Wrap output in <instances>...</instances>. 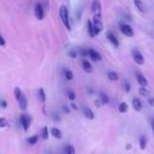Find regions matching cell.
Instances as JSON below:
<instances>
[{
  "mask_svg": "<svg viewBox=\"0 0 154 154\" xmlns=\"http://www.w3.org/2000/svg\"><path fill=\"white\" fill-rule=\"evenodd\" d=\"M135 76H136V81H137V83L140 84V87H147L148 86V81H147V78L145 77V75H143V74L136 71Z\"/></svg>",
  "mask_w": 154,
  "mask_h": 154,
  "instance_id": "7",
  "label": "cell"
},
{
  "mask_svg": "<svg viewBox=\"0 0 154 154\" xmlns=\"http://www.w3.org/2000/svg\"><path fill=\"white\" fill-rule=\"evenodd\" d=\"M131 56H132V59H134V61L137 65H143V64H145V58H143V54L140 52L137 48H134L131 51Z\"/></svg>",
  "mask_w": 154,
  "mask_h": 154,
  "instance_id": "5",
  "label": "cell"
},
{
  "mask_svg": "<svg viewBox=\"0 0 154 154\" xmlns=\"http://www.w3.org/2000/svg\"><path fill=\"white\" fill-rule=\"evenodd\" d=\"M77 54H78V52H77L76 49H70L69 52H68V56H69L70 58H72V59L77 58Z\"/></svg>",
  "mask_w": 154,
  "mask_h": 154,
  "instance_id": "32",
  "label": "cell"
},
{
  "mask_svg": "<svg viewBox=\"0 0 154 154\" xmlns=\"http://www.w3.org/2000/svg\"><path fill=\"white\" fill-rule=\"evenodd\" d=\"M147 101H148V105H149L150 107H154V96L147 98Z\"/></svg>",
  "mask_w": 154,
  "mask_h": 154,
  "instance_id": "37",
  "label": "cell"
},
{
  "mask_svg": "<svg viewBox=\"0 0 154 154\" xmlns=\"http://www.w3.org/2000/svg\"><path fill=\"white\" fill-rule=\"evenodd\" d=\"M91 23H93L94 33H95V36H96L104 30V24H102V19H101V12L94 13V17H93V19H91Z\"/></svg>",
  "mask_w": 154,
  "mask_h": 154,
  "instance_id": "2",
  "label": "cell"
},
{
  "mask_svg": "<svg viewBox=\"0 0 154 154\" xmlns=\"http://www.w3.org/2000/svg\"><path fill=\"white\" fill-rule=\"evenodd\" d=\"M128 108H129V106H128L127 102H120V104L118 105V111L120 112V113H127Z\"/></svg>",
  "mask_w": 154,
  "mask_h": 154,
  "instance_id": "26",
  "label": "cell"
},
{
  "mask_svg": "<svg viewBox=\"0 0 154 154\" xmlns=\"http://www.w3.org/2000/svg\"><path fill=\"white\" fill-rule=\"evenodd\" d=\"M66 96H68V99L70 100V101H75L76 100V93L74 90H71V89H68L66 90Z\"/></svg>",
  "mask_w": 154,
  "mask_h": 154,
  "instance_id": "27",
  "label": "cell"
},
{
  "mask_svg": "<svg viewBox=\"0 0 154 154\" xmlns=\"http://www.w3.org/2000/svg\"><path fill=\"white\" fill-rule=\"evenodd\" d=\"M0 107H1V108H7V101L6 100H4V99H1V100H0Z\"/></svg>",
  "mask_w": 154,
  "mask_h": 154,
  "instance_id": "36",
  "label": "cell"
},
{
  "mask_svg": "<svg viewBox=\"0 0 154 154\" xmlns=\"http://www.w3.org/2000/svg\"><path fill=\"white\" fill-rule=\"evenodd\" d=\"M45 11L46 10L44 8V5L41 3H36L34 6V15L39 20H42L45 18Z\"/></svg>",
  "mask_w": 154,
  "mask_h": 154,
  "instance_id": "4",
  "label": "cell"
},
{
  "mask_svg": "<svg viewBox=\"0 0 154 154\" xmlns=\"http://www.w3.org/2000/svg\"><path fill=\"white\" fill-rule=\"evenodd\" d=\"M39 140H40V135H33L27 139V143L29 146H34L39 142Z\"/></svg>",
  "mask_w": 154,
  "mask_h": 154,
  "instance_id": "20",
  "label": "cell"
},
{
  "mask_svg": "<svg viewBox=\"0 0 154 154\" xmlns=\"http://www.w3.org/2000/svg\"><path fill=\"white\" fill-rule=\"evenodd\" d=\"M49 132H51V135H52L54 139H57V140H61V139H63V132H61L60 129H58V128H56V127L51 128Z\"/></svg>",
  "mask_w": 154,
  "mask_h": 154,
  "instance_id": "11",
  "label": "cell"
},
{
  "mask_svg": "<svg viewBox=\"0 0 154 154\" xmlns=\"http://www.w3.org/2000/svg\"><path fill=\"white\" fill-rule=\"evenodd\" d=\"M147 143H148V140L146 137V135H141L140 139H139V146H140V149L141 150H145L147 148Z\"/></svg>",
  "mask_w": 154,
  "mask_h": 154,
  "instance_id": "14",
  "label": "cell"
},
{
  "mask_svg": "<svg viewBox=\"0 0 154 154\" xmlns=\"http://www.w3.org/2000/svg\"><path fill=\"white\" fill-rule=\"evenodd\" d=\"M63 76L68 81H72L74 79V72L69 69H63Z\"/></svg>",
  "mask_w": 154,
  "mask_h": 154,
  "instance_id": "21",
  "label": "cell"
},
{
  "mask_svg": "<svg viewBox=\"0 0 154 154\" xmlns=\"http://www.w3.org/2000/svg\"><path fill=\"white\" fill-rule=\"evenodd\" d=\"M150 127H152V131H153V136H154V118H152V120H150Z\"/></svg>",
  "mask_w": 154,
  "mask_h": 154,
  "instance_id": "41",
  "label": "cell"
},
{
  "mask_svg": "<svg viewBox=\"0 0 154 154\" xmlns=\"http://www.w3.org/2000/svg\"><path fill=\"white\" fill-rule=\"evenodd\" d=\"M61 110H63V112H64V113H70V112H71V110H70V107L69 106H66V105H61Z\"/></svg>",
  "mask_w": 154,
  "mask_h": 154,
  "instance_id": "35",
  "label": "cell"
},
{
  "mask_svg": "<svg viewBox=\"0 0 154 154\" xmlns=\"http://www.w3.org/2000/svg\"><path fill=\"white\" fill-rule=\"evenodd\" d=\"M99 99L101 100V102L104 105H108L110 104V96L106 93H104V91H100V93H99Z\"/></svg>",
  "mask_w": 154,
  "mask_h": 154,
  "instance_id": "19",
  "label": "cell"
},
{
  "mask_svg": "<svg viewBox=\"0 0 154 154\" xmlns=\"http://www.w3.org/2000/svg\"><path fill=\"white\" fill-rule=\"evenodd\" d=\"M59 16H60V19L63 22L64 27L69 30H71V24H70V16H69V10L66 7V5H61L60 6V10H59Z\"/></svg>",
  "mask_w": 154,
  "mask_h": 154,
  "instance_id": "1",
  "label": "cell"
},
{
  "mask_svg": "<svg viewBox=\"0 0 154 154\" xmlns=\"http://www.w3.org/2000/svg\"><path fill=\"white\" fill-rule=\"evenodd\" d=\"M83 115L87 119H90V120H93L95 118V115H94V112L91 111V108H89L88 106H83Z\"/></svg>",
  "mask_w": 154,
  "mask_h": 154,
  "instance_id": "12",
  "label": "cell"
},
{
  "mask_svg": "<svg viewBox=\"0 0 154 154\" xmlns=\"http://www.w3.org/2000/svg\"><path fill=\"white\" fill-rule=\"evenodd\" d=\"M79 54H81V57L82 58H88V48H79V52H78Z\"/></svg>",
  "mask_w": 154,
  "mask_h": 154,
  "instance_id": "31",
  "label": "cell"
},
{
  "mask_svg": "<svg viewBox=\"0 0 154 154\" xmlns=\"http://www.w3.org/2000/svg\"><path fill=\"white\" fill-rule=\"evenodd\" d=\"M65 154H76V150H75L74 145L69 143V145L65 146Z\"/></svg>",
  "mask_w": 154,
  "mask_h": 154,
  "instance_id": "28",
  "label": "cell"
},
{
  "mask_svg": "<svg viewBox=\"0 0 154 154\" xmlns=\"http://www.w3.org/2000/svg\"><path fill=\"white\" fill-rule=\"evenodd\" d=\"M17 102H18L20 110H22V111H27V108H28V100H27V96L24 94L20 95V98L18 99Z\"/></svg>",
  "mask_w": 154,
  "mask_h": 154,
  "instance_id": "10",
  "label": "cell"
},
{
  "mask_svg": "<svg viewBox=\"0 0 154 154\" xmlns=\"http://www.w3.org/2000/svg\"><path fill=\"white\" fill-rule=\"evenodd\" d=\"M95 105H96L98 107H101V106L104 105V104H102V102H101V100H100V99H98V100L95 101Z\"/></svg>",
  "mask_w": 154,
  "mask_h": 154,
  "instance_id": "40",
  "label": "cell"
},
{
  "mask_svg": "<svg viewBox=\"0 0 154 154\" xmlns=\"http://www.w3.org/2000/svg\"><path fill=\"white\" fill-rule=\"evenodd\" d=\"M106 36H107V40L111 42V45L113 46V47H119V40L117 39V36L112 33V32H107V34H106Z\"/></svg>",
  "mask_w": 154,
  "mask_h": 154,
  "instance_id": "9",
  "label": "cell"
},
{
  "mask_svg": "<svg viewBox=\"0 0 154 154\" xmlns=\"http://www.w3.org/2000/svg\"><path fill=\"white\" fill-rule=\"evenodd\" d=\"M13 94H15V99L18 101V99L20 98V95L23 94V91L20 90V88H19V87H16V88H15V90H13Z\"/></svg>",
  "mask_w": 154,
  "mask_h": 154,
  "instance_id": "30",
  "label": "cell"
},
{
  "mask_svg": "<svg viewBox=\"0 0 154 154\" xmlns=\"http://www.w3.org/2000/svg\"><path fill=\"white\" fill-rule=\"evenodd\" d=\"M87 32H88V35L90 37H95L94 27H93V23H91V19H88L87 20Z\"/></svg>",
  "mask_w": 154,
  "mask_h": 154,
  "instance_id": "18",
  "label": "cell"
},
{
  "mask_svg": "<svg viewBox=\"0 0 154 154\" xmlns=\"http://www.w3.org/2000/svg\"><path fill=\"white\" fill-rule=\"evenodd\" d=\"M88 94H93V89H91V88H88Z\"/></svg>",
  "mask_w": 154,
  "mask_h": 154,
  "instance_id": "43",
  "label": "cell"
},
{
  "mask_svg": "<svg viewBox=\"0 0 154 154\" xmlns=\"http://www.w3.org/2000/svg\"><path fill=\"white\" fill-rule=\"evenodd\" d=\"M132 107H134V110L137 111V112L142 111V108H143L142 101H141L139 98H134V99H132Z\"/></svg>",
  "mask_w": 154,
  "mask_h": 154,
  "instance_id": "13",
  "label": "cell"
},
{
  "mask_svg": "<svg viewBox=\"0 0 154 154\" xmlns=\"http://www.w3.org/2000/svg\"><path fill=\"white\" fill-rule=\"evenodd\" d=\"M37 99L41 104H45L46 102V93H45V89L44 88H39L37 90Z\"/></svg>",
  "mask_w": 154,
  "mask_h": 154,
  "instance_id": "17",
  "label": "cell"
},
{
  "mask_svg": "<svg viewBox=\"0 0 154 154\" xmlns=\"http://www.w3.org/2000/svg\"><path fill=\"white\" fill-rule=\"evenodd\" d=\"M70 106H71V108H72V110H75V111H77V110H78V106H77V105L75 104L74 101L71 102V105H70Z\"/></svg>",
  "mask_w": 154,
  "mask_h": 154,
  "instance_id": "39",
  "label": "cell"
},
{
  "mask_svg": "<svg viewBox=\"0 0 154 154\" xmlns=\"http://www.w3.org/2000/svg\"><path fill=\"white\" fill-rule=\"evenodd\" d=\"M91 12L93 13H98V12H101V4L99 0H94L91 3Z\"/></svg>",
  "mask_w": 154,
  "mask_h": 154,
  "instance_id": "16",
  "label": "cell"
},
{
  "mask_svg": "<svg viewBox=\"0 0 154 154\" xmlns=\"http://www.w3.org/2000/svg\"><path fill=\"white\" fill-rule=\"evenodd\" d=\"M82 68H83V70L86 71L87 74H91V72H93V66H91V64L89 63L87 59L82 60Z\"/></svg>",
  "mask_w": 154,
  "mask_h": 154,
  "instance_id": "15",
  "label": "cell"
},
{
  "mask_svg": "<svg viewBox=\"0 0 154 154\" xmlns=\"http://www.w3.org/2000/svg\"><path fill=\"white\" fill-rule=\"evenodd\" d=\"M124 90H125V93H130L131 84L129 83V81H124Z\"/></svg>",
  "mask_w": 154,
  "mask_h": 154,
  "instance_id": "33",
  "label": "cell"
},
{
  "mask_svg": "<svg viewBox=\"0 0 154 154\" xmlns=\"http://www.w3.org/2000/svg\"><path fill=\"white\" fill-rule=\"evenodd\" d=\"M49 137V131H48V127H44L42 130H41V134H40V139L42 140H48Z\"/></svg>",
  "mask_w": 154,
  "mask_h": 154,
  "instance_id": "24",
  "label": "cell"
},
{
  "mask_svg": "<svg viewBox=\"0 0 154 154\" xmlns=\"http://www.w3.org/2000/svg\"><path fill=\"white\" fill-rule=\"evenodd\" d=\"M107 78L110 81H112V82H116V81L119 79V76H118L117 72H115V71H108V72H107Z\"/></svg>",
  "mask_w": 154,
  "mask_h": 154,
  "instance_id": "23",
  "label": "cell"
},
{
  "mask_svg": "<svg viewBox=\"0 0 154 154\" xmlns=\"http://www.w3.org/2000/svg\"><path fill=\"white\" fill-rule=\"evenodd\" d=\"M52 119H53L54 122H60V120H61L60 116H59L58 113H56V112H53V113H52Z\"/></svg>",
  "mask_w": 154,
  "mask_h": 154,
  "instance_id": "34",
  "label": "cell"
},
{
  "mask_svg": "<svg viewBox=\"0 0 154 154\" xmlns=\"http://www.w3.org/2000/svg\"><path fill=\"white\" fill-rule=\"evenodd\" d=\"M125 149H127V150H130V149H131V145H129V143H128V145L125 146Z\"/></svg>",
  "mask_w": 154,
  "mask_h": 154,
  "instance_id": "42",
  "label": "cell"
},
{
  "mask_svg": "<svg viewBox=\"0 0 154 154\" xmlns=\"http://www.w3.org/2000/svg\"><path fill=\"white\" fill-rule=\"evenodd\" d=\"M139 94H140L141 96H143V98H149V96H150V91H149V89H147L146 87H140Z\"/></svg>",
  "mask_w": 154,
  "mask_h": 154,
  "instance_id": "22",
  "label": "cell"
},
{
  "mask_svg": "<svg viewBox=\"0 0 154 154\" xmlns=\"http://www.w3.org/2000/svg\"><path fill=\"white\" fill-rule=\"evenodd\" d=\"M88 58H90L93 61H100L102 59L101 54L99 52H96V51L93 49V48H88Z\"/></svg>",
  "mask_w": 154,
  "mask_h": 154,
  "instance_id": "8",
  "label": "cell"
},
{
  "mask_svg": "<svg viewBox=\"0 0 154 154\" xmlns=\"http://www.w3.org/2000/svg\"><path fill=\"white\" fill-rule=\"evenodd\" d=\"M19 123H20V125H22L23 130L28 131L30 128V124H32V117L27 113H22L19 116Z\"/></svg>",
  "mask_w": 154,
  "mask_h": 154,
  "instance_id": "3",
  "label": "cell"
},
{
  "mask_svg": "<svg viewBox=\"0 0 154 154\" xmlns=\"http://www.w3.org/2000/svg\"><path fill=\"white\" fill-rule=\"evenodd\" d=\"M119 29H120V32L124 34L125 36H128V37H132V36H134V29L131 28V25L122 22V23H119Z\"/></svg>",
  "mask_w": 154,
  "mask_h": 154,
  "instance_id": "6",
  "label": "cell"
},
{
  "mask_svg": "<svg viewBox=\"0 0 154 154\" xmlns=\"http://www.w3.org/2000/svg\"><path fill=\"white\" fill-rule=\"evenodd\" d=\"M8 127V120L5 117H0V129H5Z\"/></svg>",
  "mask_w": 154,
  "mask_h": 154,
  "instance_id": "29",
  "label": "cell"
},
{
  "mask_svg": "<svg viewBox=\"0 0 154 154\" xmlns=\"http://www.w3.org/2000/svg\"><path fill=\"white\" fill-rule=\"evenodd\" d=\"M5 45H6V41H5L4 36H3V35H0V46H1V47H4Z\"/></svg>",
  "mask_w": 154,
  "mask_h": 154,
  "instance_id": "38",
  "label": "cell"
},
{
  "mask_svg": "<svg viewBox=\"0 0 154 154\" xmlns=\"http://www.w3.org/2000/svg\"><path fill=\"white\" fill-rule=\"evenodd\" d=\"M134 5L140 12H142V13L145 12V5H143L142 0H134Z\"/></svg>",
  "mask_w": 154,
  "mask_h": 154,
  "instance_id": "25",
  "label": "cell"
}]
</instances>
